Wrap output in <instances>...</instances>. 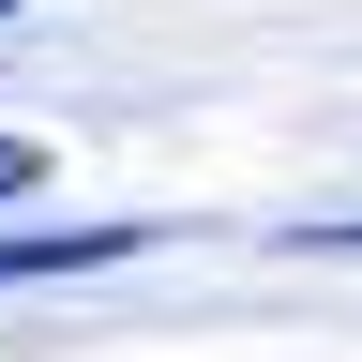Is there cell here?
Instances as JSON below:
<instances>
[{
  "label": "cell",
  "mask_w": 362,
  "mask_h": 362,
  "mask_svg": "<svg viewBox=\"0 0 362 362\" xmlns=\"http://www.w3.org/2000/svg\"><path fill=\"white\" fill-rule=\"evenodd\" d=\"M151 226H30V242H0V287H61V272H121Z\"/></svg>",
  "instance_id": "cell-1"
},
{
  "label": "cell",
  "mask_w": 362,
  "mask_h": 362,
  "mask_svg": "<svg viewBox=\"0 0 362 362\" xmlns=\"http://www.w3.org/2000/svg\"><path fill=\"white\" fill-rule=\"evenodd\" d=\"M0 16H30V0H0Z\"/></svg>",
  "instance_id": "cell-3"
},
{
  "label": "cell",
  "mask_w": 362,
  "mask_h": 362,
  "mask_svg": "<svg viewBox=\"0 0 362 362\" xmlns=\"http://www.w3.org/2000/svg\"><path fill=\"white\" fill-rule=\"evenodd\" d=\"M0 197H45V136H0Z\"/></svg>",
  "instance_id": "cell-2"
}]
</instances>
